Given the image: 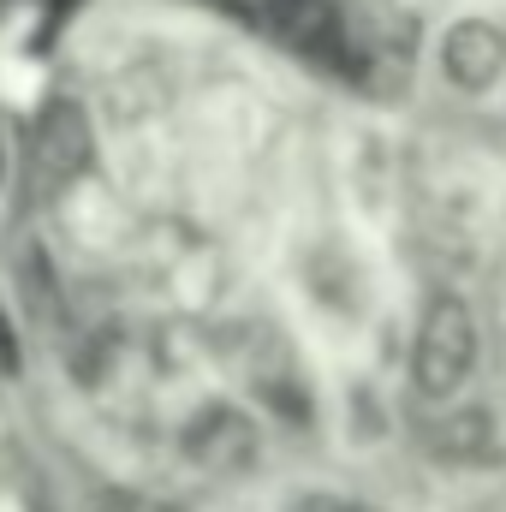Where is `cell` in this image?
Segmentation results:
<instances>
[{
	"instance_id": "1",
	"label": "cell",
	"mask_w": 506,
	"mask_h": 512,
	"mask_svg": "<svg viewBox=\"0 0 506 512\" xmlns=\"http://www.w3.org/2000/svg\"><path fill=\"white\" fill-rule=\"evenodd\" d=\"M477 370V322L471 304L453 292H435L417 316V340H411V382L423 399H453Z\"/></svg>"
},
{
	"instance_id": "2",
	"label": "cell",
	"mask_w": 506,
	"mask_h": 512,
	"mask_svg": "<svg viewBox=\"0 0 506 512\" xmlns=\"http://www.w3.org/2000/svg\"><path fill=\"white\" fill-rule=\"evenodd\" d=\"M84 167H90V120H84V108L78 102H48L36 131H30V185H36V197L66 191Z\"/></svg>"
},
{
	"instance_id": "3",
	"label": "cell",
	"mask_w": 506,
	"mask_h": 512,
	"mask_svg": "<svg viewBox=\"0 0 506 512\" xmlns=\"http://www.w3.org/2000/svg\"><path fill=\"white\" fill-rule=\"evenodd\" d=\"M262 18L292 54L322 60V66H346V24H340L334 0H268Z\"/></svg>"
},
{
	"instance_id": "4",
	"label": "cell",
	"mask_w": 506,
	"mask_h": 512,
	"mask_svg": "<svg viewBox=\"0 0 506 512\" xmlns=\"http://www.w3.org/2000/svg\"><path fill=\"white\" fill-rule=\"evenodd\" d=\"M185 459L227 477V471H251L256 465V423L239 405H209L185 423Z\"/></svg>"
},
{
	"instance_id": "5",
	"label": "cell",
	"mask_w": 506,
	"mask_h": 512,
	"mask_svg": "<svg viewBox=\"0 0 506 512\" xmlns=\"http://www.w3.org/2000/svg\"><path fill=\"white\" fill-rule=\"evenodd\" d=\"M506 66V36L489 18H459L447 36H441V72L459 84V90H489Z\"/></svg>"
},
{
	"instance_id": "6",
	"label": "cell",
	"mask_w": 506,
	"mask_h": 512,
	"mask_svg": "<svg viewBox=\"0 0 506 512\" xmlns=\"http://www.w3.org/2000/svg\"><path fill=\"white\" fill-rule=\"evenodd\" d=\"M292 512H364L358 501H346V495H304Z\"/></svg>"
},
{
	"instance_id": "7",
	"label": "cell",
	"mask_w": 506,
	"mask_h": 512,
	"mask_svg": "<svg viewBox=\"0 0 506 512\" xmlns=\"http://www.w3.org/2000/svg\"><path fill=\"white\" fill-rule=\"evenodd\" d=\"M0 185H6V143H0Z\"/></svg>"
}]
</instances>
